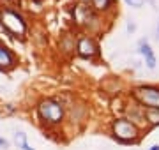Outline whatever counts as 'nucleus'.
Here are the masks:
<instances>
[{"label": "nucleus", "mask_w": 159, "mask_h": 150, "mask_svg": "<svg viewBox=\"0 0 159 150\" xmlns=\"http://www.w3.org/2000/svg\"><path fill=\"white\" fill-rule=\"evenodd\" d=\"M39 115L50 124H58L64 117V108L55 101H43L39 104Z\"/></svg>", "instance_id": "1"}, {"label": "nucleus", "mask_w": 159, "mask_h": 150, "mask_svg": "<svg viewBox=\"0 0 159 150\" xmlns=\"http://www.w3.org/2000/svg\"><path fill=\"white\" fill-rule=\"evenodd\" d=\"M113 133L122 141H133L138 136V129L133 122L125 120V118H119L113 122Z\"/></svg>", "instance_id": "2"}, {"label": "nucleus", "mask_w": 159, "mask_h": 150, "mask_svg": "<svg viewBox=\"0 0 159 150\" xmlns=\"http://www.w3.org/2000/svg\"><path fill=\"white\" fill-rule=\"evenodd\" d=\"M134 95L142 104L148 108H159V88L157 87H138Z\"/></svg>", "instance_id": "3"}, {"label": "nucleus", "mask_w": 159, "mask_h": 150, "mask_svg": "<svg viewBox=\"0 0 159 150\" xmlns=\"http://www.w3.org/2000/svg\"><path fill=\"white\" fill-rule=\"evenodd\" d=\"M2 23L11 32H14V34H23L25 32V21H23V18L18 12L11 11V9L2 11Z\"/></svg>", "instance_id": "4"}, {"label": "nucleus", "mask_w": 159, "mask_h": 150, "mask_svg": "<svg viewBox=\"0 0 159 150\" xmlns=\"http://www.w3.org/2000/svg\"><path fill=\"white\" fill-rule=\"evenodd\" d=\"M78 51L81 57H92V55H96L97 53V46L94 44V41L89 39V37H83V39L80 41L78 44Z\"/></svg>", "instance_id": "5"}, {"label": "nucleus", "mask_w": 159, "mask_h": 150, "mask_svg": "<svg viewBox=\"0 0 159 150\" xmlns=\"http://www.w3.org/2000/svg\"><path fill=\"white\" fill-rule=\"evenodd\" d=\"M140 51H142V55L145 57V64L148 65V69H154V67H156V55L152 53V48L148 46L147 41H142V42H140Z\"/></svg>", "instance_id": "6"}, {"label": "nucleus", "mask_w": 159, "mask_h": 150, "mask_svg": "<svg viewBox=\"0 0 159 150\" xmlns=\"http://www.w3.org/2000/svg\"><path fill=\"white\" fill-rule=\"evenodd\" d=\"M14 64V57L7 48L0 46V67H11Z\"/></svg>", "instance_id": "7"}, {"label": "nucleus", "mask_w": 159, "mask_h": 150, "mask_svg": "<svg viewBox=\"0 0 159 150\" xmlns=\"http://www.w3.org/2000/svg\"><path fill=\"white\" fill-rule=\"evenodd\" d=\"M147 118H148L150 124H159V108H148Z\"/></svg>", "instance_id": "8"}, {"label": "nucleus", "mask_w": 159, "mask_h": 150, "mask_svg": "<svg viewBox=\"0 0 159 150\" xmlns=\"http://www.w3.org/2000/svg\"><path fill=\"white\" fill-rule=\"evenodd\" d=\"M14 138H16V143L20 145L23 150H34V148H30V145L27 143V136H25L23 133H16V136H14Z\"/></svg>", "instance_id": "9"}, {"label": "nucleus", "mask_w": 159, "mask_h": 150, "mask_svg": "<svg viewBox=\"0 0 159 150\" xmlns=\"http://www.w3.org/2000/svg\"><path fill=\"white\" fill-rule=\"evenodd\" d=\"M110 4H111V0H94V6H96V9H99V11L108 9Z\"/></svg>", "instance_id": "10"}, {"label": "nucleus", "mask_w": 159, "mask_h": 150, "mask_svg": "<svg viewBox=\"0 0 159 150\" xmlns=\"http://www.w3.org/2000/svg\"><path fill=\"white\" fill-rule=\"evenodd\" d=\"M131 7H142L143 6V0H125Z\"/></svg>", "instance_id": "11"}, {"label": "nucleus", "mask_w": 159, "mask_h": 150, "mask_svg": "<svg viewBox=\"0 0 159 150\" xmlns=\"http://www.w3.org/2000/svg\"><path fill=\"white\" fill-rule=\"evenodd\" d=\"M0 147H7V141H6V139L0 138Z\"/></svg>", "instance_id": "12"}, {"label": "nucleus", "mask_w": 159, "mask_h": 150, "mask_svg": "<svg viewBox=\"0 0 159 150\" xmlns=\"http://www.w3.org/2000/svg\"><path fill=\"white\" fill-rule=\"evenodd\" d=\"M150 150H159V145H154V147H152Z\"/></svg>", "instance_id": "13"}, {"label": "nucleus", "mask_w": 159, "mask_h": 150, "mask_svg": "<svg viewBox=\"0 0 159 150\" xmlns=\"http://www.w3.org/2000/svg\"><path fill=\"white\" fill-rule=\"evenodd\" d=\"M157 37H159V25H157Z\"/></svg>", "instance_id": "14"}, {"label": "nucleus", "mask_w": 159, "mask_h": 150, "mask_svg": "<svg viewBox=\"0 0 159 150\" xmlns=\"http://www.w3.org/2000/svg\"><path fill=\"white\" fill-rule=\"evenodd\" d=\"M83 2H85V0H83Z\"/></svg>", "instance_id": "15"}]
</instances>
